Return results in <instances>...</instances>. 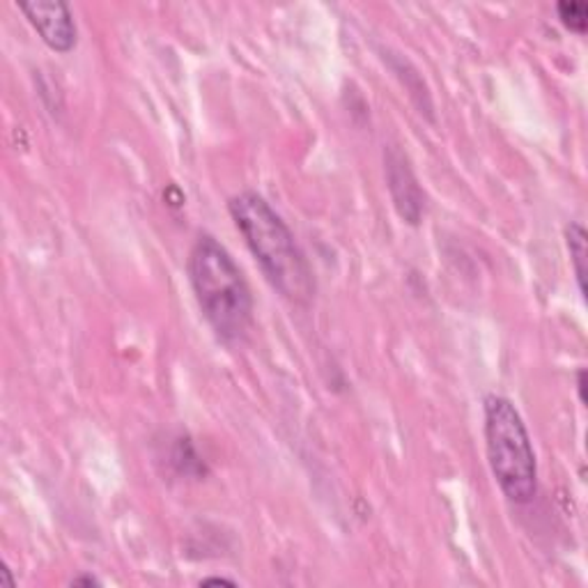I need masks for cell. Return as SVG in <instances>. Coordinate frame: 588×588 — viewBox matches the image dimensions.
I'll use <instances>...</instances> for the list:
<instances>
[{"label":"cell","mask_w":588,"mask_h":588,"mask_svg":"<svg viewBox=\"0 0 588 588\" xmlns=\"http://www.w3.org/2000/svg\"><path fill=\"white\" fill-rule=\"evenodd\" d=\"M230 217L258 258L267 281L286 299L308 303L316 295V279L288 223L256 191L230 198Z\"/></svg>","instance_id":"1"},{"label":"cell","mask_w":588,"mask_h":588,"mask_svg":"<svg viewBox=\"0 0 588 588\" xmlns=\"http://www.w3.org/2000/svg\"><path fill=\"white\" fill-rule=\"evenodd\" d=\"M189 279L198 306L217 336L237 342L253 322V297L245 273L212 235H200L189 253Z\"/></svg>","instance_id":"2"},{"label":"cell","mask_w":588,"mask_h":588,"mask_svg":"<svg viewBox=\"0 0 588 588\" xmlns=\"http://www.w3.org/2000/svg\"><path fill=\"white\" fill-rule=\"evenodd\" d=\"M482 413L495 480L512 504H529L538 492V460L520 411L504 396H488Z\"/></svg>","instance_id":"3"},{"label":"cell","mask_w":588,"mask_h":588,"mask_svg":"<svg viewBox=\"0 0 588 588\" xmlns=\"http://www.w3.org/2000/svg\"><path fill=\"white\" fill-rule=\"evenodd\" d=\"M19 10L26 14L30 26L38 30L49 49L69 53L77 47V21L72 10L62 0H23V3H19Z\"/></svg>","instance_id":"4"},{"label":"cell","mask_w":588,"mask_h":588,"mask_svg":"<svg viewBox=\"0 0 588 588\" xmlns=\"http://www.w3.org/2000/svg\"><path fill=\"white\" fill-rule=\"evenodd\" d=\"M385 172L389 191L396 205V212L409 226H419L426 212V193L413 176V170L398 146H387L385 150Z\"/></svg>","instance_id":"5"},{"label":"cell","mask_w":588,"mask_h":588,"mask_svg":"<svg viewBox=\"0 0 588 588\" xmlns=\"http://www.w3.org/2000/svg\"><path fill=\"white\" fill-rule=\"evenodd\" d=\"M588 235L581 223H570L566 228V245L570 251V262L575 267V279L581 297L586 299V260H588V249H586Z\"/></svg>","instance_id":"6"},{"label":"cell","mask_w":588,"mask_h":588,"mask_svg":"<svg viewBox=\"0 0 588 588\" xmlns=\"http://www.w3.org/2000/svg\"><path fill=\"white\" fill-rule=\"evenodd\" d=\"M557 14L566 28L577 34H584L588 28V6L584 0H561L557 6Z\"/></svg>","instance_id":"7"},{"label":"cell","mask_w":588,"mask_h":588,"mask_svg":"<svg viewBox=\"0 0 588 588\" xmlns=\"http://www.w3.org/2000/svg\"><path fill=\"white\" fill-rule=\"evenodd\" d=\"M586 368H579L577 370V391H579V400L586 405L588 402V396H586Z\"/></svg>","instance_id":"8"},{"label":"cell","mask_w":588,"mask_h":588,"mask_svg":"<svg viewBox=\"0 0 588 588\" xmlns=\"http://www.w3.org/2000/svg\"><path fill=\"white\" fill-rule=\"evenodd\" d=\"M72 586H99V579H94L92 575H83V577H77Z\"/></svg>","instance_id":"9"},{"label":"cell","mask_w":588,"mask_h":588,"mask_svg":"<svg viewBox=\"0 0 588 588\" xmlns=\"http://www.w3.org/2000/svg\"><path fill=\"white\" fill-rule=\"evenodd\" d=\"M202 586H212V584H226V586H235L232 579H226V577H210V579H202L200 581Z\"/></svg>","instance_id":"10"}]
</instances>
